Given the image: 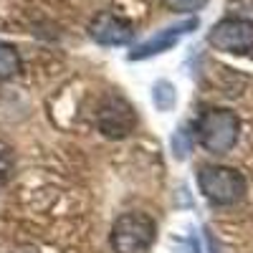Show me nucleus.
Instances as JSON below:
<instances>
[{
    "instance_id": "1",
    "label": "nucleus",
    "mask_w": 253,
    "mask_h": 253,
    "mask_svg": "<svg viewBox=\"0 0 253 253\" xmlns=\"http://www.w3.org/2000/svg\"><path fill=\"white\" fill-rule=\"evenodd\" d=\"M198 187L208 203L220 208L241 203L248 193V182L243 172L225 165H203L198 170Z\"/></svg>"
},
{
    "instance_id": "11",
    "label": "nucleus",
    "mask_w": 253,
    "mask_h": 253,
    "mask_svg": "<svg viewBox=\"0 0 253 253\" xmlns=\"http://www.w3.org/2000/svg\"><path fill=\"white\" fill-rule=\"evenodd\" d=\"M190 147H193V134H190L185 126H180V129L172 134V152L177 160H185L190 155Z\"/></svg>"
},
{
    "instance_id": "6",
    "label": "nucleus",
    "mask_w": 253,
    "mask_h": 253,
    "mask_svg": "<svg viewBox=\"0 0 253 253\" xmlns=\"http://www.w3.org/2000/svg\"><path fill=\"white\" fill-rule=\"evenodd\" d=\"M198 28V18H187V20H180L175 26H167V28H160L155 36H150L147 41H142L139 46H134L129 51V61H142V58H152V56H160L165 51H170L180 43V38L193 33Z\"/></svg>"
},
{
    "instance_id": "12",
    "label": "nucleus",
    "mask_w": 253,
    "mask_h": 253,
    "mask_svg": "<svg viewBox=\"0 0 253 253\" xmlns=\"http://www.w3.org/2000/svg\"><path fill=\"white\" fill-rule=\"evenodd\" d=\"M162 3L172 13H198L208 5V0H162Z\"/></svg>"
},
{
    "instance_id": "9",
    "label": "nucleus",
    "mask_w": 253,
    "mask_h": 253,
    "mask_svg": "<svg viewBox=\"0 0 253 253\" xmlns=\"http://www.w3.org/2000/svg\"><path fill=\"white\" fill-rule=\"evenodd\" d=\"M152 101L160 112H172L175 104H177V89L172 81L167 79H160L152 84Z\"/></svg>"
},
{
    "instance_id": "4",
    "label": "nucleus",
    "mask_w": 253,
    "mask_h": 253,
    "mask_svg": "<svg viewBox=\"0 0 253 253\" xmlns=\"http://www.w3.org/2000/svg\"><path fill=\"white\" fill-rule=\"evenodd\" d=\"M96 129L107 139H124L137 129V112L119 94H107L96 109Z\"/></svg>"
},
{
    "instance_id": "7",
    "label": "nucleus",
    "mask_w": 253,
    "mask_h": 253,
    "mask_svg": "<svg viewBox=\"0 0 253 253\" xmlns=\"http://www.w3.org/2000/svg\"><path fill=\"white\" fill-rule=\"evenodd\" d=\"M89 36L99 46L119 48V46H129L132 43L134 28H132L129 20H124V18H119L114 13H99L89 23Z\"/></svg>"
},
{
    "instance_id": "10",
    "label": "nucleus",
    "mask_w": 253,
    "mask_h": 253,
    "mask_svg": "<svg viewBox=\"0 0 253 253\" xmlns=\"http://www.w3.org/2000/svg\"><path fill=\"white\" fill-rule=\"evenodd\" d=\"M15 172V152L8 142H0V185H5Z\"/></svg>"
},
{
    "instance_id": "2",
    "label": "nucleus",
    "mask_w": 253,
    "mask_h": 253,
    "mask_svg": "<svg viewBox=\"0 0 253 253\" xmlns=\"http://www.w3.org/2000/svg\"><path fill=\"white\" fill-rule=\"evenodd\" d=\"M195 137L210 155H225L241 137V119L230 109H208L195 122Z\"/></svg>"
},
{
    "instance_id": "8",
    "label": "nucleus",
    "mask_w": 253,
    "mask_h": 253,
    "mask_svg": "<svg viewBox=\"0 0 253 253\" xmlns=\"http://www.w3.org/2000/svg\"><path fill=\"white\" fill-rule=\"evenodd\" d=\"M23 69V61H20V53L10 46L0 41V81H10L20 74Z\"/></svg>"
},
{
    "instance_id": "5",
    "label": "nucleus",
    "mask_w": 253,
    "mask_h": 253,
    "mask_svg": "<svg viewBox=\"0 0 253 253\" xmlns=\"http://www.w3.org/2000/svg\"><path fill=\"white\" fill-rule=\"evenodd\" d=\"M208 43L223 53H251L253 51V20L223 18L210 28Z\"/></svg>"
},
{
    "instance_id": "3",
    "label": "nucleus",
    "mask_w": 253,
    "mask_h": 253,
    "mask_svg": "<svg viewBox=\"0 0 253 253\" xmlns=\"http://www.w3.org/2000/svg\"><path fill=\"white\" fill-rule=\"evenodd\" d=\"M155 241H157V225L150 215L139 213V210L119 215L109 233L114 253H150Z\"/></svg>"
}]
</instances>
